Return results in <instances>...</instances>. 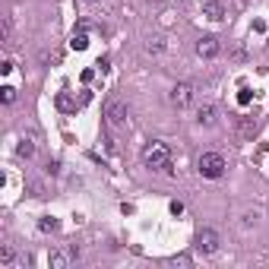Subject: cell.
<instances>
[{"mask_svg": "<svg viewBox=\"0 0 269 269\" xmlns=\"http://www.w3.org/2000/svg\"><path fill=\"white\" fill-rule=\"evenodd\" d=\"M139 158H143V165L152 168V171H171V149L162 143V139L146 143L143 152H139Z\"/></svg>", "mask_w": 269, "mask_h": 269, "instance_id": "1", "label": "cell"}, {"mask_svg": "<svg viewBox=\"0 0 269 269\" xmlns=\"http://www.w3.org/2000/svg\"><path fill=\"white\" fill-rule=\"evenodd\" d=\"M196 168H200V174H203V178H209V181H219L222 174H225L228 162H225V155H219V152H203V155H200V162H196Z\"/></svg>", "mask_w": 269, "mask_h": 269, "instance_id": "2", "label": "cell"}, {"mask_svg": "<svg viewBox=\"0 0 269 269\" xmlns=\"http://www.w3.org/2000/svg\"><path fill=\"white\" fill-rule=\"evenodd\" d=\"M219 244H222V241H219V231H216V228H200V231H196V238H193V247L200 250V253H206V256L216 253Z\"/></svg>", "mask_w": 269, "mask_h": 269, "instance_id": "3", "label": "cell"}, {"mask_svg": "<svg viewBox=\"0 0 269 269\" xmlns=\"http://www.w3.org/2000/svg\"><path fill=\"white\" fill-rule=\"evenodd\" d=\"M104 118H108L111 127H124L127 124V104L118 101V98H111L108 104H104Z\"/></svg>", "mask_w": 269, "mask_h": 269, "instance_id": "4", "label": "cell"}, {"mask_svg": "<svg viewBox=\"0 0 269 269\" xmlns=\"http://www.w3.org/2000/svg\"><path fill=\"white\" fill-rule=\"evenodd\" d=\"M190 101H193V86L190 83H178L171 89V104L174 108H187Z\"/></svg>", "mask_w": 269, "mask_h": 269, "instance_id": "5", "label": "cell"}, {"mask_svg": "<svg viewBox=\"0 0 269 269\" xmlns=\"http://www.w3.org/2000/svg\"><path fill=\"white\" fill-rule=\"evenodd\" d=\"M219 51H222V44H219V38H212V35H206V38L196 41V54H200L203 61H212Z\"/></svg>", "mask_w": 269, "mask_h": 269, "instance_id": "6", "label": "cell"}, {"mask_svg": "<svg viewBox=\"0 0 269 269\" xmlns=\"http://www.w3.org/2000/svg\"><path fill=\"white\" fill-rule=\"evenodd\" d=\"M203 16H209L212 22H219V19H225V7H222L219 0H203Z\"/></svg>", "mask_w": 269, "mask_h": 269, "instance_id": "7", "label": "cell"}, {"mask_svg": "<svg viewBox=\"0 0 269 269\" xmlns=\"http://www.w3.org/2000/svg\"><path fill=\"white\" fill-rule=\"evenodd\" d=\"M70 256H73V253L51 250V253H48V266H51V269H67V266H70Z\"/></svg>", "mask_w": 269, "mask_h": 269, "instance_id": "8", "label": "cell"}, {"mask_svg": "<svg viewBox=\"0 0 269 269\" xmlns=\"http://www.w3.org/2000/svg\"><path fill=\"white\" fill-rule=\"evenodd\" d=\"M70 48H73V51H86V48H89V29H86V26H79V32H73Z\"/></svg>", "mask_w": 269, "mask_h": 269, "instance_id": "9", "label": "cell"}, {"mask_svg": "<svg viewBox=\"0 0 269 269\" xmlns=\"http://www.w3.org/2000/svg\"><path fill=\"white\" fill-rule=\"evenodd\" d=\"M196 121H200L203 127H212L216 124V108H212V104H203V108L196 111Z\"/></svg>", "mask_w": 269, "mask_h": 269, "instance_id": "10", "label": "cell"}, {"mask_svg": "<svg viewBox=\"0 0 269 269\" xmlns=\"http://www.w3.org/2000/svg\"><path fill=\"white\" fill-rule=\"evenodd\" d=\"M16 152H19V158H32L35 155V143L32 139H22V143L16 146Z\"/></svg>", "mask_w": 269, "mask_h": 269, "instance_id": "11", "label": "cell"}, {"mask_svg": "<svg viewBox=\"0 0 269 269\" xmlns=\"http://www.w3.org/2000/svg\"><path fill=\"white\" fill-rule=\"evenodd\" d=\"M13 247H10V244H4V247H0V266H13Z\"/></svg>", "mask_w": 269, "mask_h": 269, "instance_id": "12", "label": "cell"}, {"mask_svg": "<svg viewBox=\"0 0 269 269\" xmlns=\"http://www.w3.org/2000/svg\"><path fill=\"white\" fill-rule=\"evenodd\" d=\"M38 228H41V231H57V228H61V222H57L54 216H44V219L38 222Z\"/></svg>", "mask_w": 269, "mask_h": 269, "instance_id": "13", "label": "cell"}, {"mask_svg": "<svg viewBox=\"0 0 269 269\" xmlns=\"http://www.w3.org/2000/svg\"><path fill=\"white\" fill-rule=\"evenodd\" d=\"M0 98H4V104H13L16 101V89L13 86H4V89H0Z\"/></svg>", "mask_w": 269, "mask_h": 269, "instance_id": "14", "label": "cell"}, {"mask_svg": "<svg viewBox=\"0 0 269 269\" xmlns=\"http://www.w3.org/2000/svg\"><path fill=\"white\" fill-rule=\"evenodd\" d=\"M181 212H184V203L174 200V203H171V216H181Z\"/></svg>", "mask_w": 269, "mask_h": 269, "instance_id": "15", "label": "cell"}, {"mask_svg": "<svg viewBox=\"0 0 269 269\" xmlns=\"http://www.w3.org/2000/svg\"><path fill=\"white\" fill-rule=\"evenodd\" d=\"M241 104H250V89H241V95H238Z\"/></svg>", "mask_w": 269, "mask_h": 269, "instance_id": "16", "label": "cell"}, {"mask_svg": "<svg viewBox=\"0 0 269 269\" xmlns=\"http://www.w3.org/2000/svg\"><path fill=\"white\" fill-rule=\"evenodd\" d=\"M57 104H61V108H64V111H70V108H73V101H70L67 95H61V98H57Z\"/></svg>", "mask_w": 269, "mask_h": 269, "instance_id": "17", "label": "cell"}, {"mask_svg": "<svg viewBox=\"0 0 269 269\" xmlns=\"http://www.w3.org/2000/svg\"><path fill=\"white\" fill-rule=\"evenodd\" d=\"M89 4H95V0H89Z\"/></svg>", "mask_w": 269, "mask_h": 269, "instance_id": "18", "label": "cell"}]
</instances>
